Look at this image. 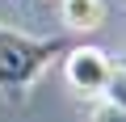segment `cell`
I'll return each instance as SVG.
<instances>
[{"instance_id":"cell-1","label":"cell","mask_w":126,"mask_h":122,"mask_svg":"<svg viewBox=\"0 0 126 122\" xmlns=\"http://www.w3.org/2000/svg\"><path fill=\"white\" fill-rule=\"evenodd\" d=\"M63 51V38H34L0 21V93H25Z\"/></svg>"},{"instance_id":"cell-3","label":"cell","mask_w":126,"mask_h":122,"mask_svg":"<svg viewBox=\"0 0 126 122\" xmlns=\"http://www.w3.org/2000/svg\"><path fill=\"white\" fill-rule=\"evenodd\" d=\"M59 17H63V25L76 30V34H93L105 21V4H101V0H59Z\"/></svg>"},{"instance_id":"cell-4","label":"cell","mask_w":126,"mask_h":122,"mask_svg":"<svg viewBox=\"0 0 126 122\" xmlns=\"http://www.w3.org/2000/svg\"><path fill=\"white\" fill-rule=\"evenodd\" d=\"M88 122H126V105L113 101V97H101V101L88 109Z\"/></svg>"},{"instance_id":"cell-2","label":"cell","mask_w":126,"mask_h":122,"mask_svg":"<svg viewBox=\"0 0 126 122\" xmlns=\"http://www.w3.org/2000/svg\"><path fill=\"white\" fill-rule=\"evenodd\" d=\"M113 72H118L113 59L101 46H72V51H63V80L80 97H105Z\"/></svg>"},{"instance_id":"cell-5","label":"cell","mask_w":126,"mask_h":122,"mask_svg":"<svg viewBox=\"0 0 126 122\" xmlns=\"http://www.w3.org/2000/svg\"><path fill=\"white\" fill-rule=\"evenodd\" d=\"M118 72H126V55H122V59H118Z\"/></svg>"}]
</instances>
